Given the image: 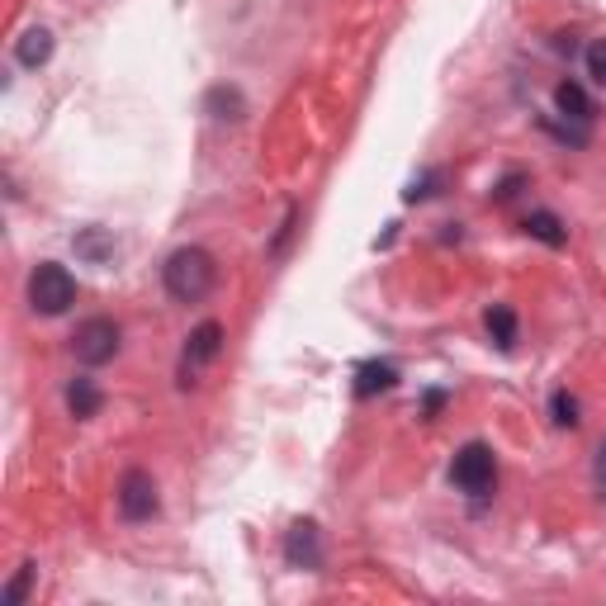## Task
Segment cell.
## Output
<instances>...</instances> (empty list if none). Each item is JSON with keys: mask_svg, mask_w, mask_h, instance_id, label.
I'll return each mask as SVG.
<instances>
[{"mask_svg": "<svg viewBox=\"0 0 606 606\" xmlns=\"http://www.w3.org/2000/svg\"><path fill=\"white\" fill-rule=\"evenodd\" d=\"M209 114H214V119H242V114H247L242 90H228V86L209 90Z\"/></svg>", "mask_w": 606, "mask_h": 606, "instance_id": "15", "label": "cell"}, {"mask_svg": "<svg viewBox=\"0 0 606 606\" xmlns=\"http://www.w3.org/2000/svg\"><path fill=\"white\" fill-rule=\"evenodd\" d=\"M29 303L43 318H62L76 303V280L67 275V266H57V261L34 266V275H29Z\"/></svg>", "mask_w": 606, "mask_h": 606, "instance_id": "2", "label": "cell"}, {"mask_svg": "<svg viewBox=\"0 0 606 606\" xmlns=\"http://www.w3.org/2000/svg\"><path fill=\"white\" fill-rule=\"evenodd\" d=\"M161 280H166V294H171V299L199 303L209 289H214L218 266L204 247H180V251H171V261L161 266Z\"/></svg>", "mask_w": 606, "mask_h": 606, "instance_id": "1", "label": "cell"}, {"mask_svg": "<svg viewBox=\"0 0 606 606\" xmlns=\"http://www.w3.org/2000/svg\"><path fill=\"white\" fill-rule=\"evenodd\" d=\"M15 57H19V67H43V62L53 57V34H48V29H29V34L15 43Z\"/></svg>", "mask_w": 606, "mask_h": 606, "instance_id": "10", "label": "cell"}, {"mask_svg": "<svg viewBox=\"0 0 606 606\" xmlns=\"http://www.w3.org/2000/svg\"><path fill=\"white\" fill-rule=\"evenodd\" d=\"M592 479H597V493L606 498V441L597 446V464H592Z\"/></svg>", "mask_w": 606, "mask_h": 606, "instance_id": "20", "label": "cell"}, {"mask_svg": "<svg viewBox=\"0 0 606 606\" xmlns=\"http://www.w3.org/2000/svg\"><path fill=\"white\" fill-rule=\"evenodd\" d=\"M483 327H488V337L498 341L502 351H512V346H517V313H512L507 303H493V308L483 313Z\"/></svg>", "mask_w": 606, "mask_h": 606, "instance_id": "9", "label": "cell"}, {"mask_svg": "<svg viewBox=\"0 0 606 606\" xmlns=\"http://www.w3.org/2000/svg\"><path fill=\"white\" fill-rule=\"evenodd\" d=\"M398 384V370L393 365H379V360H365L356 370V398H375V393H389Z\"/></svg>", "mask_w": 606, "mask_h": 606, "instance_id": "8", "label": "cell"}, {"mask_svg": "<svg viewBox=\"0 0 606 606\" xmlns=\"http://www.w3.org/2000/svg\"><path fill=\"white\" fill-rule=\"evenodd\" d=\"M526 232H531L535 242H545V247H564L569 242V232H564V223L550 214V209H540V214L526 218Z\"/></svg>", "mask_w": 606, "mask_h": 606, "instance_id": "13", "label": "cell"}, {"mask_svg": "<svg viewBox=\"0 0 606 606\" xmlns=\"http://www.w3.org/2000/svg\"><path fill=\"white\" fill-rule=\"evenodd\" d=\"M285 559H289V569H318L322 564V540H318V526L313 521H294L289 526Z\"/></svg>", "mask_w": 606, "mask_h": 606, "instance_id": "6", "label": "cell"}, {"mask_svg": "<svg viewBox=\"0 0 606 606\" xmlns=\"http://www.w3.org/2000/svg\"><path fill=\"white\" fill-rule=\"evenodd\" d=\"M554 422L559 427H578V398H569L564 389L554 393Z\"/></svg>", "mask_w": 606, "mask_h": 606, "instance_id": "17", "label": "cell"}, {"mask_svg": "<svg viewBox=\"0 0 606 606\" xmlns=\"http://www.w3.org/2000/svg\"><path fill=\"white\" fill-rule=\"evenodd\" d=\"M218 351H223V327L218 322H199L195 332H190V341H185V375L199 370V365H209Z\"/></svg>", "mask_w": 606, "mask_h": 606, "instance_id": "7", "label": "cell"}, {"mask_svg": "<svg viewBox=\"0 0 606 606\" xmlns=\"http://www.w3.org/2000/svg\"><path fill=\"white\" fill-rule=\"evenodd\" d=\"M450 483L469 493V498H483V493H493V483H498V464H493V450L483 446V441H469V446L455 455L450 464Z\"/></svg>", "mask_w": 606, "mask_h": 606, "instance_id": "3", "label": "cell"}, {"mask_svg": "<svg viewBox=\"0 0 606 606\" xmlns=\"http://www.w3.org/2000/svg\"><path fill=\"white\" fill-rule=\"evenodd\" d=\"M157 483H152V474H143V469H128L124 479H119V512H124L128 521H147L157 517Z\"/></svg>", "mask_w": 606, "mask_h": 606, "instance_id": "5", "label": "cell"}, {"mask_svg": "<svg viewBox=\"0 0 606 606\" xmlns=\"http://www.w3.org/2000/svg\"><path fill=\"white\" fill-rule=\"evenodd\" d=\"M76 256H86V261H109L114 256V237H109L105 228H86V232H76Z\"/></svg>", "mask_w": 606, "mask_h": 606, "instance_id": "14", "label": "cell"}, {"mask_svg": "<svg viewBox=\"0 0 606 606\" xmlns=\"http://www.w3.org/2000/svg\"><path fill=\"white\" fill-rule=\"evenodd\" d=\"M517 185H521V176H507L498 185V199H512V195H517Z\"/></svg>", "mask_w": 606, "mask_h": 606, "instance_id": "21", "label": "cell"}, {"mask_svg": "<svg viewBox=\"0 0 606 606\" xmlns=\"http://www.w3.org/2000/svg\"><path fill=\"white\" fill-rule=\"evenodd\" d=\"M431 185H436V176H422V180H412L408 190H403V199H408V204H417V199H427V195H431Z\"/></svg>", "mask_w": 606, "mask_h": 606, "instance_id": "19", "label": "cell"}, {"mask_svg": "<svg viewBox=\"0 0 606 606\" xmlns=\"http://www.w3.org/2000/svg\"><path fill=\"white\" fill-rule=\"evenodd\" d=\"M72 351L81 365H105V360H114L119 356V322H109V318L81 322L72 337Z\"/></svg>", "mask_w": 606, "mask_h": 606, "instance_id": "4", "label": "cell"}, {"mask_svg": "<svg viewBox=\"0 0 606 606\" xmlns=\"http://www.w3.org/2000/svg\"><path fill=\"white\" fill-rule=\"evenodd\" d=\"M29 583H34V564H24V569L15 573V583L0 592V606H19L24 602V592H29Z\"/></svg>", "mask_w": 606, "mask_h": 606, "instance_id": "16", "label": "cell"}, {"mask_svg": "<svg viewBox=\"0 0 606 606\" xmlns=\"http://www.w3.org/2000/svg\"><path fill=\"white\" fill-rule=\"evenodd\" d=\"M441 403H446V393L431 389V393H427V417H431V412H441Z\"/></svg>", "mask_w": 606, "mask_h": 606, "instance_id": "22", "label": "cell"}, {"mask_svg": "<svg viewBox=\"0 0 606 606\" xmlns=\"http://www.w3.org/2000/svg\"><path fill=\"white\" fill-rule=\"evenodd\" d=\"M554 105H559V114L573 119V124H588V119H592L588 95H583V86H573V81H564V86L554 90Z\"/></svg>", "mask_w": 606, "mask_h": 606, "instance_id": "12", "label": "cell"}, {"mask_svg": "<svg viewBox=\"0 0 606 606\" xmlns=\"http://www.w3.org/2000/svg\"><path fill=\"white\" fill-rule=\"evenodd\" d=\"M588 76L597 81V86H606V38H597L588 48Z\"/></svg>", "mask_w": 606, "mask_h": 606, "instance_id": "18", "label": "cell"}, {"mask_svg": "<svg viewBox=\"0 0 606 606\" xmlns=\"http://www.w3.org/2000/svg\"><path fill=\"white\" fill-rule=\"evenodd\" d=\"M100 403H105V393L95 389V379H72V389H67V408H72V417H95L100 412Z\"/></svg>", "mask_w": 606, "mask_h": 606, "instance_id": "11", "label": "cell"}]
</instances>
